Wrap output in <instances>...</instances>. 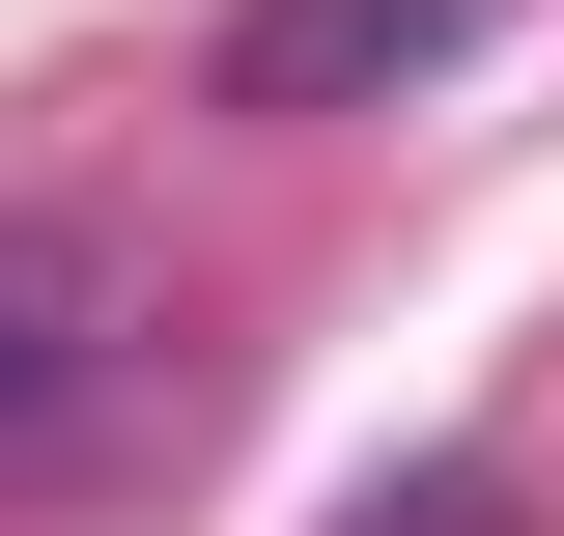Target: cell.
<instances>
[{
	"label": "cell",
	"mask_w": 564,
	"mask_h": 536,
	"mask_svg": "<svg viewBox=\"0 0 564 536\" xmlns=\"http://www.w3.org/2000/svg\"><path fill=\"white\" fill-rule=\"evenodd\" d=\"M85 424H113V282H85V226L0 199V480H57Z\"/></svg>",
	"instance_id": "obj_2"
},
{
	"label": "cell",
	"mask_w": 564,
	"mask_h": 536,
	"mask_svg": "<svg viewBox=\"0 0 564 536\" xmlns=\"http://www.w3.org/2000/svg\"><path fill=\"white\" fill-rule=\"evenodd\" d=\"M508 0H226V57H198V114H254V141H311V114H395V85H452Z\"/></svg>",
	"instance_id": "obj_1"
}]
</instances>
